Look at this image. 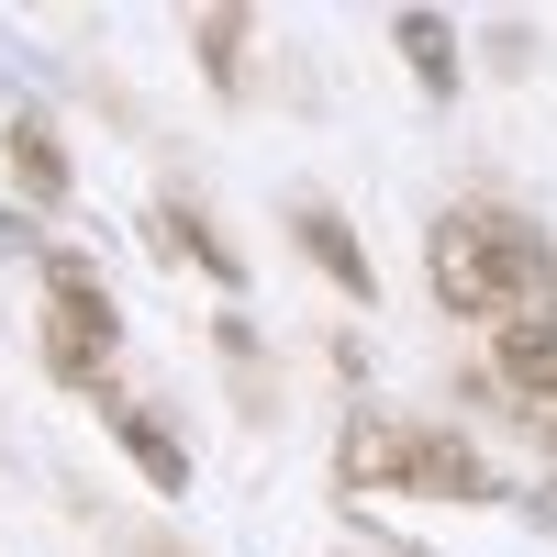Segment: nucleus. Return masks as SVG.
<instances>
[{
	"instance_id": "1",
	"label": "nucleus",
	"mask_w": 557,
	"mask_h": 557,
	"mask_svg": "<svg viewBox=\"0 0 557 557\" xmlns=\"http://www.w3.org/2000/svg\"><path fill=\"white\" fill-rule=\"evenodd\" d=\"M546 290V235L524 212H446L435 223V301L446 312H469V323H524V301Z\"/></svg>"
},
{
	"instance_id": "2",
	"label": "nucleus",
	"mask_w": 557,
	"mask_h": 557,
	"mask_svg": "<svg viewBox=\"0 0 557 557\" xmlns=\"http://www.w3.org/2000/svg\"><path fill=\"white\" fill-rule=\"evenodd\" d=\"M346 480H357V491H446V502H491V491H502L457 435L391 424V412H357V424H346Z\"/></svg>"
},
{
	"instance_id": "3",
	"label": "nucleus",
	"mask_w": 557,
	"mask_h": 557,
	"mask_svg": "<svg viewBox=\"0 0 557 557\" xmlns=\"http://www.w3.org/2000/svg\"><path fill=\"white\" fill-rule=\"evenodd\" d=\"M45 357H57V380H101L112 368V301L78 257H57V278H45Z\"/></svg>"
},
{
	"instance_id": "4",
	"label": "nucleus",
	"mask_w": 557,
	"mask_h": 557,
	"mask_svg": "<svg viewBox=\"0 0 557 557\" xmlns=\"http://www.w3.org/2000/svg\"><path fill=\"white\" fill-rule=\"evenodd\" d=\"M502 380L535 412H557V323H513V335H502Z\"/></svg>"
},
{
	"instance_id": "5",
	"label": "nucleus",
	"mask_w": 557,
	"mask_h": 557,
	"mask_svg": "<svg viewBox=\"0 0 557 557\" xmlns=\"http://www.w3.org/2000/svg\"><path fill=\"white\" fill-rule=\"evenodd\" d=\"M12 168H23V190H34V201H57V190H67V157H57V134H45V123H12Z\"/></svg>"
},
{
	"instance_id": "6",
	"label": "nucleus",
	"mask_w": 557,
	"mask_h": 557,
	"mask_svg": "<svg viewBox=\"0 0 557 557\" xmlns=\"http://www.w3.org/2000/svg\"><path fill=\"white\" fill-rule=\"evenodd\" d=\"M401 57L424 67V89H457V45H446V23H435V12H412V23H401Z\"/></svg>"
},
{
	"instance_id": "7",
	"label": "nucleus",
	"mask_w": 557,
	"mask_h": 557,
	"mask_svg": "<svg viewBox=\"0 0 557 557\" xmlns=\"http://www.w3.org/2000/svg\"><path fill=\"white\" fill-rule=\"evenodd\" d=\"M123 446L146 457V480H157V491H178V480H190V457H178V446H168V424H146V412H123Z\"/></svg>"
},
{
	"instance_id": "8",
	"label": "nucleus",
	"mask_w": 557,
	"mask_h": 557,
	"mask_svg": "<svg viewBox=\"0 0 557 557\" xmlns=\"http://www.w3.org/2000/svg\"><path fill=\"white\" fill-rule=\"evenodd\" d=\"M301 246H312L323 268H335V278H346V290H368V268H357V235H346V223H335V212H301Z\"/></svg>"
},
{
	"instance_id": "9",
	"label": "nucleus",
	"mask_w": 557,
	"mask_h": 557,
	"mask_svg": "<svg viewBox=\"0 0 557 557\" xmlns=\"http://www.w3.org/2000/svg\"><path fill=\"white\" fill-rule=\"evenodd\" d=\"M546 435H557V412H546Z\"/></svg>"
}]
</instances>
